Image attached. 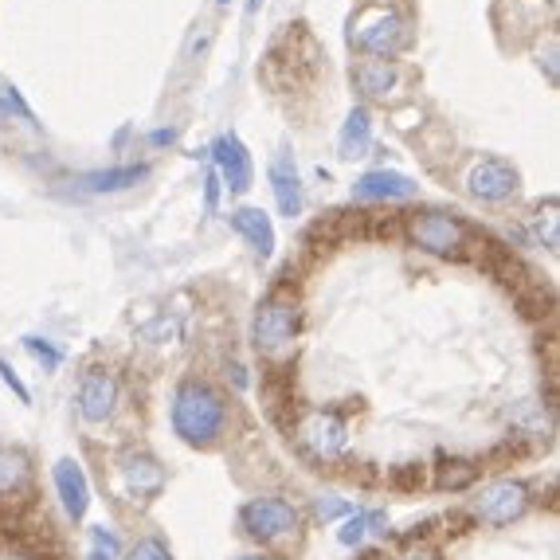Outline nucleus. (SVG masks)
<instances>
[{"mask_svg":"<svg viewBox=\"0 0 560 560\" xmlns=\"http://www.w3.org/2000/svg\"><path fill=\"white\" fill-rule=\"evenodd\" d=\"M224 400L200 381L180 384L177 400H173V431L180 440L192 443V447H208V443L220 440L224 431Z\"/></svg>","mask_w":560,"mask_h":560,"instance_id":"1","label":"nucleus"},{"mask_svg":"<svg viewBox=\"0 0 560 560\" xmlns=\"http://www.w3.org/2000/svg\"><path fill=\"white\" fill-rule=\"evenodd\" d=\"M408 24H404L396 12L388 9H373L364 12L361 24H357L353 32V44L361 47V51H369V56H376L384 63V59L400 56L404 47H408Z\"/></svg>","mask_w":560,"mask_h":560,"instance_id":"2","label":"nucleus"},{"mask_svg":"<svg viewBox=\"0 0 560 560\" xmlns=\"http://www.w3.org/2000/svg\"><path fill=\"white\" fill-rule=\"evenodd\" d=\"M408 232L416 247H423L431 255H443V259H458V255L467 252V228L447 212H420L408 224Z\"/></svg>","mask_w":560,"mask_h":560,"instance_id":"3","label":"nucleus"},{"mask_svg":"<svg viewBox=\"0 0 560 560\" xmlns=\"http://www.w3.org/2000/svg\"><path fill=\"white\" fill-rule=\"evenodd\" d=\"M299 334V306L290 299H267L255 314V346L262 353H282Z\"/></svg>","mask_w":560,"mask_h":560,"instance_id":"4","label":"nucleus"},{"mask_svg":"<svg viewBox=\"0 0 560 560\" xmlns=\"http://www.w3.org/2000/svg\"><path fill=\"white\" fill-rule=\"evenodd\" d=\"M299 525L294 505L282 502V498H255L247 510H243V529L259 537V541H279L290 529Z\"/></svg>","mask_w":560,"mask_h":560,"instance_id":"5","label":"nucleus"},{"mask_svg":"<svg viewBox=\"0 0 560 560\" xmlns=\"http://www.w3.org/2000/svg\"><path fill=\"white\" fill-rule=\"evenodd\" d=\"M525 505H529V494H525L522 482H494L478 494L475 514L490 525H510L525 514Z\"/></svg>","mask_w":560,"mask_h":560,"instance_id":"6","label":"nucleus"},{"mask_svg":"<svg viewBox=\"0 0 560 560\" xmlns=\"http://www.w3.org/2000/svg\"><path fill=\"white\" fill-rule=\"evenodd\" d=\"M467 192L478 200H490V205H498V200H510L517 192V173L505 161L498 158H486V161H475L467 173Z\"/></svg>","mask_w":560,"mask_h":560,"instance_id":"7","label":"nucleus"},{"mask_svg":"<svg viewBox=\"0 0 560 560\" xmlns=\"http://www.w3.org/2000/svg\"><path fill=\"white\" fill-rule=\"evenodd\" d=\"M114 400H118V384L106 369H91L79 384V411H83L86 423H103L114 411Z\"/></svg>","mask_w":560,"mask_h":560,"instance_id":"8","label":"nucleus"},{"mask_svg":"<svg viewBox=\"0 0 560 560\" xmlns=\"http://www.w3.org/2000/svg\"><path fill=\"white\" fill-rule=\"evenodd\" d=\"M302 440H306V447L314 451L318 458L341 455V451H346V443H349L346 420H341V416H334V411H318V416H310V420L302 423Z\"/></svg>","mask_w":560,"mask_h":560,"instance_id":"9","label":"nucleus"},{"mask_svg":"<svg viewBox=\"0 0 560 560\" xmlns=\"http://www.w3.org/2000/svg\"><path fill=\"white\" fill-rule=\"evenodd\" d=\"M51 478H56V490H59L63 510L79 522V517L86 514V505H91V486H86L83 467H79L75 458H59L56 470H51Z\"/></svg>","mask_w":560,"mask_h":560,"instance_id":"10","label":"nucleus"},{"mask_svg":"<svg viewBox=\"0 0 560 560\" xmlns=\"http://www.w3.org/2000/svg\"><path fill=\"white\" fill-rule=\"evenodd\" d=\"M357 200H408L416 197V180H408L404 173L393 168H376V173H364L353 185Z\"/></svg>","mask_w":560,"mask_h":560,"instance_id":"11","label":"nucleus"},{"mask_svg":"<svg viewBox=\"0 0 560 560\" xmlns=\"http://www.w3.org/2000/svg\"><path fill=\"white\" fill-rule=\"evenodd\" d=\"M215 173L228 177V188H232V192H247V188H252V161H247L243 141L232 138V133L215 141Z\"/></svg>","mask_w":560,"mask_h":560,"instance_id":"12","label":"nucleus"},{"mask_svg":"<svg viewBox=\"0 0 560 560\" xmlns=\"http://www.w3.org/2000/svg\"><path fill=\"white\" fill-rule=\"evenodd\" d=\"M271 192H275V205H279V212L287 215V220L302 212L299 165H294V158H290V153H279V158L271 161Z\"/></svg>","mask_w":560,"mask_h":560,"instance_id":"13","label":"nucleus"},{"mask_svg":"<svg viewBox=\"0 0 560 560\" xmlns=\"http://www.w3.org/2000/svg\"><path fill=\"white\" fill-rule=\"evenodd\" d=\"M121 482H126L130 494L153 498L161 486H165V470H161L150 455H126L121 458Z\"/></svg>","mask_w":560,"mask_h":560,"instance_id":"14","label":"nucleus"},{"mask_svg":"<svg viewBox=\"0 0 560 560\" xmlns=\"http://www.w3.org/2000/svg\"><path fill=\"white\" fill-rule=\"evenodd\" d=\"M232 228L243 235V240L252 243L255 252H259V259H267V255L275 252V228H271V215L262 212V208H240V212L232 215Z\"/></svg>","mask_w":560,"mask_h":560,"instance_id":"15","label":"nucleus"},{"mask_svg":"<svg viewBox=\"0 0 560 560\" xmlns=\"http://www.w3.org/2000/svg\"><path fill=\"white\" fill-rule=\"evenodd\" d=\"M337 145H341V158H361V153L373 145V118H369L364 106H353V110L346 114V126H341Z\"/></svg>","mask_w":560,"mask_h":560,"instance_id":"16","label":"nucleus"},{"mask_svg":"<svg viewBox=\"0 0 560 560\" xmlns=\"http://www.w3.org/2000/svg\"><path fill=\"white\" fill-rule=\"evenodd\" d=\"M150 168L145 165H121V168H103V173H86L83 188L86 192H121V188H133Z\"/></svg>","mask_w":560,"mask_h":560,"instance_id":"17","label":"nucleus"},{"mask_svg":"<svg viewBox=\"0 0 560 560\" xmlns=\"http://www.w3.org/2000/svg\"><path fill=\"white\" fill-rule=\"evenodd\" d=\"M400 83V75H396V67L388 63H364L357 67V86H361L364 94H373V98H384V94H393V86Z\"/></svg>","mask_w":560,"mask_h":560,"instance_id":"18","label":"nucleus"},{"mask_svg":"<svg viewBox=\"0 0 560 560\" xmlns=\"http://www.w3.org/2000/svg\"><path fill=\"white\" fill-rule=\"evenodd\" d=\"M28 482V463L16 451H0V494H16Z\"/></svg>","mask_w":560,"mask_h":560,"instance_id":"19","label":"nucleus"},{"mask_svg":"<svg viewBox=\"0 0 560 560\" xmlns=\"http://www.w3.org/2000/svg\"><path fill=\"white\" fill-rule=\"evenodd\" d=\"M369 529L381 533L384 529V514H353L346 525H341V533H337V537H341V545H361V537Z\"/></svg>","mask_w":560,"mask_h":560,"instance_id":"20","label":"nucleus"},{"mask_svg":"<svg viewBox=\"0 0 560 560\" xmlns=\"http://www.w3.org/2000/svg\"><path fill=\"white\" fill-rule=\"evenodd\" d=\"M121 545L106 525H94L91 529V560H118Z\"/></svg>","mask_w":560,"mask_h":560,"instance_id":"21","label":"nucleus"},{"mask_svg":"<svg viewBox=\"0 0 560 560\" xmlns=\"http://www.w3.org/2000/svg\"><path fill=\"white\" fill-rule=\"evenodd\" d=\"M475 475H478L475 463H467V458H455V463H447V467L440 470V482L447 486V490H458V486H467Z\"/></svg>","mask_w":560,"mask_h":560,"instance_id":"22","label":"nucleus"},{"mask_svg":"<svg viewBox=\"0 0 560 560\" xmlns=\"http://www.w3.org/2000/svg\"><path fill=\"white\" fill-rule=\"evenodd\" d=\"M130 560H173V552H168V545L158 541V537H145V541L133 545Z\"/></svg>","mask_w":560,"mask_h":560,"instance_id":"23","label":"nucleus"},{"mask_svg":"<svg viewBox=\"0 0 560 560\" xmlns=\"http://www.w3.org/2000/svg\"><path fill=\"white\" fill-rule=\"evenodd\" d=\"M24 346H28V353L32 357H39V361L47 364V369H56L59 364V353L51 346H47V341H36V337H24Z\"/></svg>","mask_w":560,"mask_h":560,"instance_id":"24","label":"nucleus"},{"mask_svg":"<svg viewBox=\"0 0 560 560\" xmlns=\"http://www.w3.org/2000/svg\"><path fill=\"white\" fill-rule=\"evenodd\" d=\"M208 185H205V208L208 212H215V205H220V173L215 168H208Z\"/></svg>","mask_w":560,"mask_h":560,"instance_id":"25","label":"nucleus"},{"mask_svg":"<svg viewBox=\"0 0 560 560\" xmlns=\"http://www.w3.org/2000/svg\"><path fill=\"white\" fill-rule=\"evenodd\" d=\"M0 381L9 384V388L20 396V400H28V388H24V381H20V376L12 373V364H9V361H0Z\"/></svg>","mask_w":560,"mask_h":560,"instance_id":"26","label":"nucleus"},{"mask_svg":"<svg viewBox=\"0 0 560 560\" xmlns=\"http://www.w3.org/2000/svg\"><path fill=\"white\" fill-rule=\"evenodd\" d=\"M0 560H36V557H32V549H24V545L0 537Z\"/></svg>","mask_w":560,"mask_h":560,"instance_id":"27","label":"nucleus"},{"mask_svg":"<svg viewBox=\"0 0 560 560\" xmlns=\"http://www.w3.org/2000/svg\"><path fill=\"white\" fill-rule=\"evenodd\" d=\"M318 514L322 517H337V514H349V505L346 502H337V498H329V502L318 505Z\"/></svg>","mask_w":560,"mask_h":560,"instance_id":"28","label":"nucleus"},{"mask_svg":"<svg viewBox=\"0 0 560 560\" xmlns=\"http://www.w3.org/2000/svg\"><path fill=\"white\" fill-rule=\"evenodd\" d=\"M259 4H262V0H247V12H255Z\"/></svg>","mask_w":560,"mask_h":560,"instance_id":"29","label":"nucleus"},{"mask_svg":"<svg viewBox=\"0 0 560 560\" xmlns=\"http://www.w3.org/2000/svg\"><path fill=\"white\" fill-rule=\"evenodd\" d=\"M235 560H267V557H259V552H255V557H235Z\"/></svg>","mask_w":560,"mask_h":560,"instance_id":"30","label":"nucleus"}]
</instances>
